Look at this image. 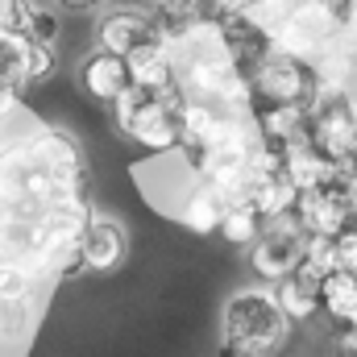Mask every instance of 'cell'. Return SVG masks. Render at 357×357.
Returning a JSON list of instances; mask_svg holds the SVG:
<instances>
[{"mask_svg":"<svg viewBox=\"0 0 357 357\" xmlns=\"http://www.w3.org/2000/svg\"><path fill=\"white\" fill-rule=\"evenodd\" d=\"M220 328H225V354H274L287 341V312L278 307L274 291H237L225 312H220Z\"/></svg>","mask_w":357,"mask_h":357,"instance_id":"obj_1","label":"cell"},{"mask_svg":"<svg viewBox=\"0 0 357 357\" xmlns=\"http://www.w3.org/2000/svg\"><path fill=\"white\" fill-rule=\"evenodd\" d=\"M175 88H133L125 91L116 108V125L146 150H171L183 142V100H171Z\"/></svg>","mask_w":357,"mask_h":357,"instance_id":"obj_2","label":"cell"},{"mask_svg":"<svg viewBox=\"0 0 357 357\" xmlns=\"http://www.w3.org/2000/svg\"><path fill=\"white\" fill-rule=\"evenodd\" d=\"M303 250H307V229L299 225L295 212H287V216H274L266 229L258 233V241L250 250V262H254V270L262 278L278 282V278H287V274L299 270Z\"/></svg>","mask_w":357,"mask_h":357,"instance_id":"obj_3","label":"cell"},{"mask_svg":"<svg viewBox=\"0 0 357 357\" xmlns=\"http://www.w3.org/2000/svg\"><path fill=\"white\" fill-rule=\"evenodd\" d=\"M254 88H258V96H262V100L303 104V100L316 91V75H312L307 59L278 50V54H270L266 63L258 67V79H254Z\"/></svg>","mask_w":357,"mask_h":357,"instance_id":"obj_4","label":"cell"},{"mask_svg":"<svg viewBox=\"0 0 357 357\" xmlns=\"http://www.w3.org/2000/svg\"><path fill=\"white\" fill-rule=\"evenodd\" d=\"M79 88L88 91L91 100H100V104H116L125 91L133 88V67H129L125 54H116L108 46H96L79 63Z\"/></svg>","mask_w":357,"mask_h":357,"instance_id":"obj_5","label":"cell"},{"mask_svg":"<svg viewBox=\"0 0 357 357\" xmlns=\"http://www.w3.org/2000/svg\"><path fill=\"white\" fill-rule=\"evenodd\" d=\"M125 250H129V237H125V229H121L112 216H88V220H84V233H79V262L88 270L121 266Z\"/></svg>","mask_w":357,"mask_h":357,"instance_id":"obj_6","label":"cell"},{"mask_svg":"<svg viewBox=\"0 0 357 357\" xmlns=\"http://www.w3.org/2000/svg\"><path fill=\"white\" fill-rule=\"evenodd\" d=\"M100 46H108V50H116V54H133L137 46H146V42H158L162 38V29L146 17V13H137V8H112L104 21H100Z\"/></svg>","mask_w":357,"mask_h":357,"instance_id":"obj_7","label":"cell"},{"mask_svg":"<svg viewBox=\"0 0 357 357\" xmlns=\"http://www.w3.org/2000/svg\"><path fill=\"white\" fill-rule=\"evenodd\" d=\"M274 299H278V307L287 312L291 324H303V320H312L320 312V278L295 270V274L274 282Z\"/></svg>","mask_w":357,"mask_h":357,"instance_id":"obj_8","label":"cell"},{"mask_svg":"<svg viewBox=\"0 0 357 357\" xmlns=\"http://www.w3.org/2000/svg\"><path fill=\"white\" fill-rule=\"evenodd\" d=\"M129 67H133V84H142V88H175V59L162 38L137 46L129 54Z\"/></svg>","mask_w":357,"mask_h":357,"instance_id":"obj_9","label":"cell"},{"mask_svg":"<svg viewBox=\"0 0 357 357\" xmlns=\"http://www.w3.org/2000/svg\"><path fill=\"white\" fill-rule=\"evenodd\" d=\"M320 312H328L337 324H349L357 316V274L354 270L337 266L320 278Z\"/></svg>","mask_w":357,"mask_h":357,"instance_id":"obj_10","label":"cell"},{"mask_svg":"<svg viewBox=\"0 0 357 357\" xmlns=\"http://www.w3.org/2000/svg\"><path fill=\"white\" fill-rule=\"evenodd\" d=\"M262 225H266V216L258 212L254 199H229V208H225V216H220V233H225L233 245H254L258 233H262Z\"/></svg>","mask_w":357,"mask_h":357,"instance_id":"obj_11","label":"cell"},{"mask_svg":"<svg viewBox=\"0 0 357 357\" xmlns=\"http://www.w3.org/2000/svg\"><path fill=\"white\" fill-rule=\"evenodd\" d=\"M225 208H229V199H225L216 187H208V191H199V195L187 199V208H183V225L195 229V233H212V229H220Z\"/></svg>","mask_w":357,"mask_h":357,"instance_id":"obj_12","label":"cell"},{"mask_svg":"<svg viewBox=\"0 0 357 357\" xmlns=\"http://www.w3.org/2000/svg\"><path fill=\"white\" fill-rule=\"evenodd\" d=\"M25 38L38 42V46H54L59 42V17L46 13V8H33L29 13V25H25Z\"/></svg>","mask_w":357,"mask_h":357,"instance_id":"obj_13","label":"cell"},{"mask_svg":"<svg viewBox=\"0 0 357 357\" xmlns=\"http://www.w3.org/2000/svg\"><path fill=\"white\" fill-rule=\"evenodd\" d=\"M33 4L29 0H0V33H25Z\"/></svg>","mask_w":357,"mask_h":357,"instance_id":"obj_14","label":"cell"},{"mask_svg":"<svg viewBox=\"0 0 357 357\" xmlns=\"http://www.w3.org/2000/svg\"><path fill=\"white\" fill-rule=\"evenodd\" d=\"M108 0H59V8H67V13H96V8H104Z\"/></svg>","mask_w":357,"mask_h":357,"instance_id":"obj_15","label":"cell"},{"mask_svg":"<svg viewBox=\"0 0 357 357\" xmlns=\"http://www.w3.org/2000/svg\"><path fill=\"white\" fill-rule=\"evenodd\" d=\"M154 4H158V8H167V13H191L199 0H154Z\"/></svg>","mask_w":357,"mask_h":357,"instance_id":"obj_16","label":"cell"}]
</instances>
